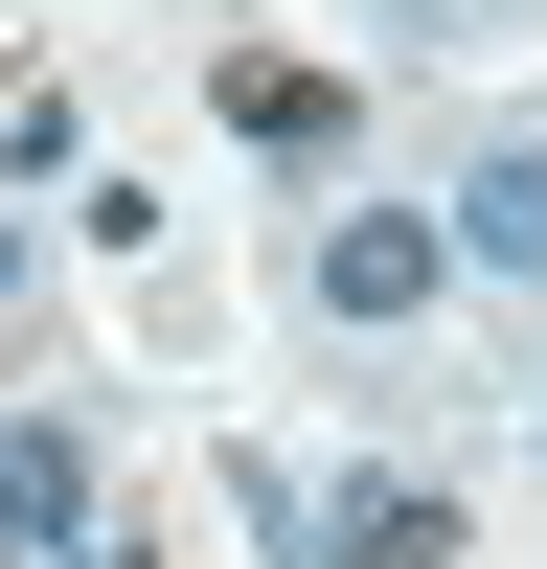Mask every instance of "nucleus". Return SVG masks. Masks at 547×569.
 <instances>
[{"label": "nucleus", "instance_id": "7ed1b4c3", "mask_svg": "<svg viewBox=\"0 0 547 569\" xmlns=\"http://www.w3.org/2000/svg\"><path fill=\"white\" fill-rule=\"evenodd\" d=\"M456 273H547V137H501V160H456Z\"/></svg>", "mask_w": 547, "mask_h": 569}, {"label": "nucleus", "instance_id": "f03ea898", "mask_svg": "<svg viewBox=\"0 0 547 569\" xmlns=\"http://www.w3.org/2000/svg\"><path fill=\"white\" fill-rule=\"evenodd\" d=\"M434 273H456V228H434V206H342V228H319V319H410Z\"/></svg>", "mask_w": 547, "mask_h": 569}, {"label": "nucleus", "instance_id": "20e7f679", "mask_svg": "<svg viewBox=\"0 0 547 569\" xmlns=\"http://www.w3.org/2000/svg\"><path fill=\"white\" fill-rule=\"evenodd\" d=\"M228 137H251V160H342V69H274V46H228Z\"/></svg>", "mask_w": 547, "mask_h": 569}, {"label": "nucleus", "instance_id": "f257e3e1", "mask_svg": "<svg viewBox=\"0 0 547 569\" xmlns=\"http://www.w3.org/2000/svg\"><path fill=\"white\" fill-rule=\"evenodd\" d=\"M115 501H91V410H0V569H69Z\"/></svg>", "mask_w": 547, "mask_h": 569}, {"label": "nucleus", "instance_id": "39448f33", "mask_svg": "<svg viewBox=\"0 0 547 569\" xmlns=\"http://www.w3.org/2000/svg\"><path fill=\"white\" fill-rule=\"evenodd\" d=\"M319 569H456V501L434 479H342L319 501Z\"/></svg>", "mask_w": 547, "mask_h": 569}, {"label": "nucleus", "instance_id": "423d86ee", "mask_svg": "<svg viewBox=\"0 0 547 569\" xmlns=\"http://www.w3.org/2000/svg\"><path fill=\"white\" fill-rule=\"evenodd\" d=\"M0 319H23V228H0Z\"/></svg>", "mask_w": 547, "mask_h": 569}]
</instances>
